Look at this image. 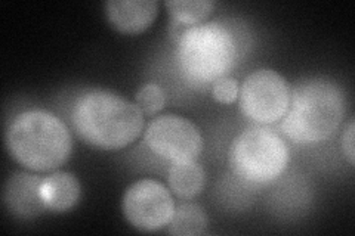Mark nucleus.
<instances>
[{
    "mask_svg": "<svg viewBox=\"0 0 355 236\" xmlns=\"http://www.w3.org/2000/svg\"><path fill=\"white\" fill-rule=\"evenodd\" d=\"M73 126L91 146L104 151L121 149L135 140L144 129L138 105L108 91H91L76 100Z\"/></svg>",
    "mask_w": 355,
    "mask_h": 236,
    "instance_id": "f257e3e1",
    "label": "nucleus"
},
{
    "mask_svg": "<svg viewBox=\"0 0 355 236\" xmlns=\"http://www.w3.org/2000/svg\"><path fill=\"white\" fill-rule=\"evenodd\" d=\"M345 95L327 78H305L291 95L282 129L297 143H317L336 133L345 116Z\"/></svg>",
    "mask_w": 355,
    "mask_h": 236,
    "instance_id": "f03ea898",
    "label": "nucleus"
},
{
    "mask_svg": "<svg viewBox=\"0 0 355 236\" xmlns=\"http://www.w3.org/2000/svg\"><path fill=\"white\" fill-rule=\"evenodd\" d=\"M6 146L21 165L35 172H49L69 160L73 142L61 118L44 109H28L9 125Z\"/></svg>",
    "mask_w": 355,
    "mask_h": 236,
    "instance_id": "7ed1b4c3",
    "label": "nucleus"
},
{
    "mask_svg": "<svg viewBox=\"0 0 355 236\" xmlns=\"http://www.w3.org/2000/svg\"><path fill=\"white\" fill-rule=\"evenodd\" d=\"M237 46L231 33L218 22L187 28L178 44V62L194 84L215 83L232 69Z\"/></svg>",
    "mask_w": 355,
    "mask_h": 236,
    "instance_id": "20e7f679",
    "label": "nucleus"
},
{
    "mask_svg": "<svg viewBox=\"0 0 355 236\" xmlns=\"http://www.w3.org/2000/svg\"><path fill=\"white\" fill-rule=\"evenodd\" d=\"M288 163V148L275 131L250 127L232 140L230 165L243 181L266 183L279 177Z\"/></svg>",
    "mask_w": 355,
    "mask_h": 236,
    "instance_id": "39448f33",
    "label": "nucleus"
},
{
    "mask_svg": "<svg viewBox=\"0 0 355 236\" xmlns=\"http://www.w3.org/2000/svg\"><path fill=\"white\" fill-rule=\"evenodd\" d=\"M239 96L244 116L259 125H270L284 117L291 102V89L283 75L262 69L244 78Z\"/></svg>",
    "mask_w": 355,
    "mask_h": 236,
    "instance_id": "423d86ee",
    "label": "nucleus"
},
{
    "mask_svg": "<svg viewBox=\"0 0 355 236\" xmlns=\"http://www.w3.org/2000/svg\"><path fill=\"white\" fill-rule=\"evenodd\" d=\"M144 139L154 154L172 163L194 161L203 151L202 133L190 120L180 116L154 118Z\"/></svg>",
    "mask_w": 355,
    "mask_h": 236,
    "instance_id": "0eeeda50",
    "label": "nucleus"
},
{
    "mask_svg": "<svg viewBox=\"0 0 355 236\" xmlns=\"http://www.w3.org/2000/svg\"><path fill=\"white\" fill-rule=\"evenodd\" d=\"M175 212L171 192L160 182L142 179L130 185L123 197V215L133 228L154 232L169 224Z\"/></svg>",
    "mask_w": 355,
    "mask_h": 236,
    "instance_id": "6e6552de",
    "label": "nucleus"
},
{
    "mask_svg": "<svg viewBox=\"0 0 355 236\" xmlns=\"http://www.w3.org/2000/svg\"><path fill=\"white\" fill-rule=\"evenodd\" d=\"M43 179L26 172L8 177L3 186V204L10 215L19 219H35L48 207L42 197Z\"/></svg>",
    "mask_w": 355,
    "mask_h": 236,
    "instance_id": "1a4fd4ad",
    "label": "nucleus"
},
{
    "mask_svg": "<svg viewBox=\"0 0 355 236\" xmlns=\"http://www.w3.org/2000/svg\"><path fill=\"white\" fill-rule=\"evenodd\" d=\"M159 3L154 0H110L105 14L117 31L137 35L147 30L157 15Z\"/></svg>",
    "mask_w": 355,
    "mask_h": 236,
    "instance_id": "9d476101",
    "label": "nucleus"
},
{
    "mask_svg": "<svg viewBox=\"0 0 355 236\" xmlns=\"http://www.w3.org/2000/svg\"><path fill=\"white\" fill-rule=\"evenodd\" d=\"M42 197L48 210L57 212L67 211L79 201L80 183L71 173H52L42 181Z\"/></svg>",
    "mask_w": 355,
    "mask_h": 236,
    "instance_id": "9b49d317",
    "label": "nucleus"
},
{
    "mask_svg": "<svg viewBox=\"0 0 355 236\" xmlns=\"http://www.w3.org/2000/svg\"><path fill=\"white\" fill-rule=\"evenodd\" d=\"M169 186L172 192L182 199H191L202 192L206 182V174L202 165L194 161L173 163L169 168Z\"/></svg>",
    "mask_w": 355,
    "mask_h": 236,
    "instance_id": "f8f14e48",
    "label": "nucleus"
},
{
    "mask_svg": "<svg viewBox=\"0 0 355 236\" xmlns=\"http://www.w3.org/2000/svg\"><path fill=\"white\" fill-rule=\"evenodd\" d=\"M206 228L207 216L205 210L194 202H185L175 208L168 232L176 236H194L205 233Z\"/></svg>",
    "mask_w": 355,
    "mask_h": 236,
    "instance_id": "ddd939ff",
    "label": "nucleus"
},
{
    "mask_svg": "<svg viewBox=\"0 0 355 236\" xmlns=\"http://www.w3.org/2000/svg\"><path fill=\"white\" fill-rule=\"evenodd\" d=\"M215 3L209 0H169L166 8L176 22L181 24H197L205 21L212 12Z\"/></svg>",
    "mask_w": 355,
    "mask_h": 236,
    "instance_id": "4468645a",
    "label": "nucleus"
},
{
    "mask_svg": "<svg viewBox=\"0 0 355 236\" xmlns=\"http://www.w3.org/2000/svg\"><path fill=\"white\" fill-rule=\"evenodd\" d=\"M137 102L141 111L146 112L147 116H153L164 107L166 95L159 84L148 83L146 86H142L138 91Z\"/></svg>",
    "mask_w": 355,
    "mask_h": 236,
    "instance_id": "2eb2a0df",
    "label": "nucleus"
},
{
    "mask_svg": "<svg viewBox=\"0 0 355 236\" xmlns=\"http://www.w3.org/2000/svg\"><path fill=\"white\" fill-rule=\"evenodd\" d=\"M239 84L234 78L222 77L214 84V98L220 104H232L239 96Z\"/></svg>",
    "mask_w": 355,
    "mask_h": 236,
    "instance_id": "dca6fc26",
    "label": "nucleus"
},
{
    "mask_svg": "<svg viewBox=\"0 0 355 236\" xmlns=\"http://www.w3.org/2000/svg\"><path fill=\"white\" fill-rule=\"evenodd\" d=\"M354 131H355L354 118H349L348 125H347V127H345V130H343V134H342V149H343V154H345L347 160L349 161L351 165H354V158H355Z\"/></svg>",
    "mask_w": 355,
    "mask_h": 236,
    "instance_id": "f3484780",
    "label": "nucleus"
}]
</instances>
